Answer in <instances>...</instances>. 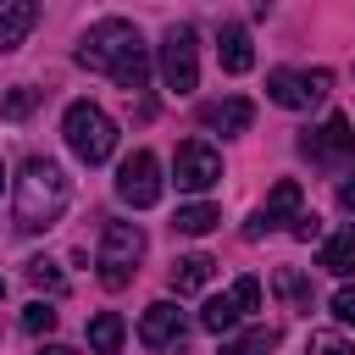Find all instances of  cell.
<instances>
[{
	"instance_id": "cell-1",
	"label": "cell",
	"mask_w": 355,
	"mask_h": 355,
	"mask_svg": "<svg viewBox=\"0 0 355 355\" xmlns=\"http://www.w3.org/2000/svg\"><path fill=\"white\" fill-rule=\"evenodd\" d=\"M78 67H89V72H105L116 89H144L150 83V44H144V33L133 28V22H122V17H105V22H94L83 39H78Z\"/></svg>"
},
{
	"instance_id": "cell-2",
	"label": "cell",
	"mask_w": 355,
	"mask_h": 355,
	"mask_svg": "<svg viewBox=\"0 0 355 355\" xmlns=\"http://www.w3.org/2000/svg\"><path fill=\"white\" fill-rule=\"evenodd\" d=\"M67 200H72V189H67V172H61L55 161H44V155L22 161V172H17V200H11L17 233H50V227L67 216Z\"/></svg>"
},
{
	"instance_id": "cell-3",
	"label": "cell",
	"mask_w": 355,
	"mask_h": 355,
	"mask_svg": "<svg viewBox=\"0 0 355 355\" xmlns=\"http://www.w3.org/2000/svg\"><path fill=\"white\" fill-rule=\"evenodd\" d=\"M61 133H67V150L89 166H100L111 150H116V122L94 105V100H72L67 116H61Z\"/></svg>"
},
{
	"instance_id": "cell-4",
	"label": "cell",
	"mask_w": 355,
	"mask_h": 355,
	"mask_svg": "<svg viewBox=\"0 0 355 355\" xmlns=\"http://www.w3.org/2000/svg\"><path fill=\"white\" fill-rule=\"evenodd\" d=\"M139 261H144V227L139 222H105L100 227V255H94L100 283L105 288H128V277L139 272Z\"/></svg>"
},
{
	"instance_id": "cell-5",
	"label": "cell",
	"mask_w": 355,
	"mask_h": 355,
	"mask_svg": "<svg viewBox=\"0 0 355 355\" xmlns=\"http://www.w3.org/2000/svg\"><path fill=\"white\" fill-rule=\"evenodd\" d=\"M161 83L172 94H194L200 89V44H194L189 22H172L166 39H161Z\"/></svg>"
},
{
	"instance_id": "cell-6",
	"label": "cell",
	"mask_w": 355,
	"mask_h": 355,
	"mask_svg": "<svg viewBox=\"0 0 355 355\" xmlns=\"http://www.w3.org/2000/svg\"><path fill=\"white\" fill-rule=\"evenodd\" d=\"M327 89H333V72H327V67H316V72H288V67H277V72L266 78V94H272L283 111H311V105L327 100Z\"/></svg>"
},
{
	"instance_id": "cell-7",
	"label": "cell",
	"mask_w": 355,
	"mask_h": 355,
	"mask_svg": "<svg viewBox=\"0 0 355 355\" xmlns=\"http://www.w3.org/2000/svg\"><path fill=\"white\" fill-rule=\"evenodd\" d=\"M172 178L183 194H205L222 183V155L205 144V139H183L178 144V161H172Z\"/></svg>"
},
{
	"instance_id": "cell-8",
	"label": "cell",
	"mask_w": 355,
	"mask_h": 355,
	"mask_svg": "<svg viewBox=\"0 0 355 355\" xmlns=\"http://www.w3.org/2000/svg\"><path fill=\"white\" fill-rule=\"evenodd\" d=\"M116 194H122V205L150 211V205L161 200V161H155L150 150H133V155L116 166Z\"/></svg>"
},
{
	"instance_id": "cell-9",
	"label": "cell",
	"mask_w": 355,
	"mask_h": 355,
	"mask_svg": "<svg viewBox=\"0 0 355 355\" xmlns=\"http://www.w3.org/2000/svg\"><path fill=\"white\" fill-rule=\"evenodd\" d=\"M294 222H300V183H294V178H283V183L266 194V205H261V211H250L244 239L255 244V239H266V233H277V227H294Z\"/></svg>"
},
{
	"instance_id": "cell-10",
	"label": "cell",
	"mask_w": 355,
	"mask_h": 355,
	"mask_svg": "<svg viewBox=\"0 0 355 355\" xmlns=\"http://www.w3.org/2000/svg\"><path fill=\"white\" fill-rule=\"evenodd\" d=\"M349 150H355V133H349V122H344V116H327L316 133H305V139H300V155H311L316 166H344V161H349Z\"/></svg>"
},
{
	"instance_id": "cell-11",
	"label": "cell",
	"mask_w": 355,
	"mask_h": 355,
	"mask_svg": "<svg viewBox=\"0 0 355 355\" xmlns=\"http://www.w3.org/2000/svg\"><path fill=\"white\" fill-rule=\"evenodd\" d=\"M183 311L172 305V300H155V305H144V316H139V344L144 349H172V344H183Z\"/></svg>"
},
{
	"instance_id": "cell-12",
	"label": "cell",
	"mask_w": 355,
	"mask_h": 355,
	"mask_svg": "<svg viewBox=\"0 0 355 355\" xmlns=\"http://www.w3.org/2000/svg\"><path fill=\"white\" fill-rule=\"evenodd\" d=\"M39 22V0H0V50H22Z\"/></svg>"
},
{
	"instance_id": "cell-13",
	"label": "cell",
	"mask_w": 355,
	"mask_h": 355,
	"mask_svg": "<svg viewBox=\"0 0 355 355\" xmlns=\"http://www.w3.org/2000/svg\"><path fill=\"white\" fill-rule=\"evenodd\" d=\"M200 122L216 128V133H244V128L255 122V105H250L244 94H227V100H211V105L200 111Z\"/></svg>"
},
{
	"instance_id": "cell-14",
	"label": "cell",
	"mask_w": 355,
	"mask_h": 355,
	"mask_svg": "<svg viewBox=\"0 0 355 355\" xmlns=\"http://www.w3.org/2000/svg\"><path fill=\"white\" fill-rule=\"evenodd\" d=\"M216 61H222V72H250V67H255L250 28H244V22H227V28H222V39H216Z\"/></svg>"
},
{
	"instance_id": "cell-15",
	"label": "cell",
	"mask_w": 355,
	"mask_h": 355,
	"mask_svg": "<svg viewBox=\"0 0 355 355\" xmlns=\"http://www.w3.org/2000/svg\"><path fill=\"white\" fill-rule=\"evenodd\" d=\"M239 316H244V305H239V294L227 288V294H211V300H205L200 327H205V333H216V338H227V333L239 327Z\"/></svg>"
},
{
	"instance_id": "cell-16",
	"label": "cell",
	"mask_w": 355,
	"mask_h": 355,
	"mask_svg": "<svg viewBox=\"0 0 355 355\" xmlns=\"http://www.w3.org/2000/svg\"><path fill=\"white\" fill-rule=\"evenodd\" d=\"M122 338H128V322L116 311L89 316V355H122Z\"/></svg>"
},
{
	"instance_id": "cell-17",
	"label": "cell",
	"mask_w": 355,
	"mask_h": 355,
	"mask_svg": "<svg viewBox=\"0 0 355 355\" xmlns=\"http://www.w3.org/2000/svg\"><path fill=\"white\" fill-rule=\"evenodd\" d=\"M316 266H322V272H333V277H349V272H355V227H338V233L322 244Z\"/></svg>"
},
{
	"instance_id": "cell-18",
	"label": "cell",
	"mask_w": 355,
	"mask_h": 355,
	"mask_svg": "<svg viewBox=\"0 0 355 355\" xmlns=\"http://www.w3.org/2000/svg\"><path fill=\"white\" fill-rule=\"evenodd\" d=\"M211 272H216L211 255H200V250H194V255H178V261H172V288H178V294H194V288L211 283Z\"/></svg>"
},
{
	"instance_id": "cell-19",
	"label": "cell",
	"mask_w": 355,
	"mask_h": 355,
	"mask_svg": "<svg viewBox=\"0 0 355 355\" xmlns=\"http://www.w3.org/2000/svg\"><path fill=\"white\" fill-rule=\"evenodd\" d=\"M216 222H222V211H216V205H205V200H194V205H178V216H172V227H178L183 239H205Z\"/></svg>"
},
{
	"instance_id": "cell-20",
	"label": "cell",
	"mask_w": 355,
	"mask_h": 355,
	"mask_svg": "<svg viewBox=\"0 0 355 355\" xmlns=\"http://www.w3.org/2000/svg\"><path fill=\"white\" fill-rule=\"evenodd\" d=\"M272 288L288 300V311H311V277H300L294 266H277L272 272Z\"/></svg>"
},
{
	"instance_id": "cell-21",
	"label": "cell",
	"mask_w": 355,
	"mask_h": 355,
	"mask_svg": "<svg viewBox=\"0 0 355 355\" xmlns=\"http://www.w3.org/2000/svg\"><path fill=\"white\" fill-rule=\"evenodd\" d=\"M277 349V327H250L239 338H222V355H266Z\"/></svg>"
},
{
	"instance_id": "cell-22",
	"label": "cell",
	"mask_w": 355,
	"mask_h": 355,
	"mask_svg": "<svg viewBox=\"0 0 355 355\" xmlns=\"http://www.w3.org/2000/svg\"><path fill=\"white\" fill-rule=\"evenodd\" d=\"M28 283L33 288H50V294H61L67 283H61V272H55V261H44V255H33L28 261Z\"/></svg>"
},
{
	"instance_id": "cell-23",
	"label": "cell",
	"mask_w": 355,
	"mask_h": 355,
	"mask_svg": "<svg viewBox=\"0 0 355 355\" xmlns=\"http://www.w3.org/2000/svg\"><path fill=\"white\" fill-rule=\"evenodd\" d=\"M33 105H39V89H28V83H22V89H11V94H6V116H11V122H22V116H28V111H33Z\"/></svg>"
},
{
	"instance_id": "cell-24",
	"label": "cell",
	"mask_w": 355,
	"mask_h": 355,
	"mask_svg": "<svg viewBox=\"0 0 355 355\" xmlns=\"http://www.w3.org/2000/svg\"><path fill=\"white\" fill-rule=\"evenodd\" d=\"M22 327H28V333H50V327H55V305H44V300H33V305L22 311Z\"/></svg>"
},
{
	"instance_id": "cell-25",
	"label": "cell",
	"mask_w": 355,
	"mask_h": 355,
	"mask_svg": "<svg viewBox=\"0 0 355 355\" xmlns=\"http://www.w3.org/2000/svg\"><path fill=\"white\" fill-rule=\"evenodd\" d=\"M305 355H355L338 333H311V344H305Z\"/></svg>"
},
{
	"instance_id": "cell-26",
	"label": "cell",
	"mask_w": 355,
	"mask_h": 355,
	"mask_svg": "<svg viewBox=\"0 0 355 355\" xmlns=\"http://www.w3.org/2000/svg\"><path fill=\"white\" fill-rule=\"evenodd\" d=\"M333 316H338L344 327H355V288H349V283H344V288L333 294Z\"/></svg>"
},
{
	"instance_id": "cell-27",
	"label": "cell",
	"mask_w": 355,
	"mask_h": 355,
	"mask_svg": "<svg viewBox=\"0 0 355 355\" xmlns=\"http://www.w3.org/2000/svg\"><path fill=\"white\" fill-rule=\"evenodd\" d=\"M288 233H294V239H305V244H311V239H316V233H322V216H316V211H300V222H294V227H288Z\"/></svg>"
},
{
	"instance_id": "cell-28",
	"label": "cell",
	"mask_w": 355,
	"mask_h": 355,
	"mask_svg": "<svg viewBox=\"0 0 355 355\" xmlns=\"http://www.w3.org/2000/svg\"><path fill=\"white\" fill-rule=\"evenodd\" d=\"M233 294H239V305H244V311H255V305H261V283H255V277H239V283H233Z\"/></svg>"
},
{
	"instance_id": "cell-29",
	"label": "cell",
	"mask_w": 355,
	"mask_h": 355,
	"mask_svg": "<svg viewBox=\"0 0 355 355\" xmlns=\"http://www.w3.org/2000/svg\"><path fill=\"white\" fill-rule=\"evenodd\" d=\"M338 205H344V211H355V178H344V183H338Z\"/></svg>"
},
{
	"instance_id": "cell-30",
	"label": "cell",
	"mask_w": 355,
	"mask_h": 355,
	"mask_svg": "<svg viewBox=\"0 0 355 355\" xmlns=\"http://www.w3.org/2000/svg\"><path fill=\"white\" fill-rule=\"evenodd\" d=\"M39 355H78V349H67V344H44Z\"/></svg>"
},
{
	"instance_id": "cell-31",
	"label": "cell",
	"mask_w": 355,
	"mask_h": 355,
	"mask_svg": "<svg viewBox=\"0 0 355 355\" xmlns=\"http://www.w3.org/2000/svg\"><path fill=\"white\" fill-rule=\"evenodd\" d=\"M0 294H6V277H0Z\"/></svg>"
},
{
	"instance_id": "cell-32",
	"label": "cell",
	"mask_w": 355,
	"mask_h": 355,
	"mask_svg": "<svg viewBox=\"0 0 355 355\" xmlns=\"http://www.w3.org/2000/svg\"><path fill=\"white\" fill-rule=\"evenodd\" d=\"M0 183H6V172H0Z\"/></svg>"
}]
</instances>
